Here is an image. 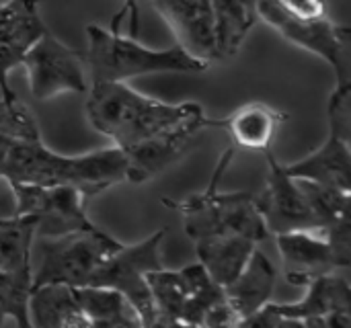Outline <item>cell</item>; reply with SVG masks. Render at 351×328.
Listing matches in <instances>:
<instances>
[{"label": "cell", "mask_w": 351, "mask_h": 328, "mask_svg": "<svg viewBox=\"0 0 351 328\" xmlns=\"http://www.w3.org/2000/svg\"><path fill=\"white\" fill-rule=\"evenodd\" d=\"M125 154L121 148L95 150L82 156H64L41 140H8L0 179L8 185H72L88 199L125 181Z\"/></svg>", "instance_id": "6da1fadb"}, {"label": "cell", "mask_w": 351, "mask_h": 328, "mask_svg": "<svg viewBox=\"0 0 351 328\" xmlns=\"http://www.w3.org/2000/svg\"><path fill=\"white\" fill-rule=\"evenodd\" d=\"M86 92L90 125L121 150L179 121L193 107V103H162L134 90L125 82L111 80H90Z\"/></svg>", "instance_id": "7a4b0ae2"}, {"label": "cell", "mask_w": 351, "mask_h": 328, "mask_svg": "<svg viewBox=\"0 0 351 328\" xmlns=\"http://www.w3.org/2000/svg\"><path fill=\"white\" fill-rule=\"evenodd\" d=\"M232 154H234V146H228L226 152L220 156L212 181L204 193H195L179 201L162 197V203L183 218V228L193 242L210 236H224V234H241L255 242H261L269 236L263 216L257 207V197L245 191H237V193L218 191V183L226 166L230 164Z\"/></svg>", "instance_id": "3957f363"}, {"label": "cell", "mask_w": 351, "mask_h": 328, "mask_svg": "<svg viewBox=\"0 0 351 328\" xmlns=\"http://www.w3.org/2000/svg\"><path fill=\"white\" fill-rule=\"evenodd\" d=\"M84 33L88 39L84 64L88 66L90 80L125 82L146 74H199L210 68V62L193 58L181 45L150 49L136 37L121 35L111 29L107 31L99 25H86Z\"/></svg>", "instance_id": "277c9868"}, {"label": "cell", "mask_w": 351, "mask_h": 328, "mask_svg": "<svg viewBox=\"0 0 351 328\" xmlns=\"http://www.w3.org/2000/svg\"><path fill=\"white\" fill-rule=\"evenodd\" d=\"M33 247L35 259L31 257V288L45 283L80 288L88 283L93 271L111 257L121 242L93 226L62 236H35Z\"/></svg>", "instance_id": "5b68a950"}, {"label": "cell", "mask_w": 351, "mask_h": 328, "mask_svg": "<svg viewBox=\"0 0 351 328\" xmlns=\"http://www.w3.org/2000/svg\"><path fill=\"white\" fill-rule=\"evenodd\" d=\"M162 240H165V230H158L136 244L130 247L121 244L111 257H107L93 271L86 283V286L117 290L136 310L140 325L146 328H154L156 325V312L146 281V273L165 267L160 257Z\"/></svg>", "instance_id": "8992f818"}, {"label": "cell", "mask_w": 351, "mask_h": 328, "mask_svg": "<svg viewBox=\"0 0 351 328\" xmlns=\"http://www.w3.org/2000/svg\"><path fill=\"white\" fill-rule=\"evenodd\" d=\"M276 240L286 267V279L292 286H304L315 275L350 269V218L337 222L325 232H286L278 234Z\"/></svg>", "instance_id": "52a82bcc"}, {"label": "cell", "mask_w": 351, "mask_h": 328, "mask_svg": "<svg viewBox=\"0 0 351 328\" xmlns=\"http://www.w3.org/2000/svg\"><path fill=\"white\" fill-rule=\"evenodd\" d=\"M257 14L286 41L323 58L333 68L339 86L351 84L350 29L346 25H339L329 16L313 21L290 18L271 0H257Z\"/></svg>", "instance_id": "ba28073f"}, {"label": "cell", "mask_w": 351, "mask_h": 328, "mask_svg": "<svg viewBox=\"0 0 351 328\" xmlns=\"http://www.w3.org/2000/svg\"><path fill=\"white\" fill-rule=\"evenodd\" d=\"M14 195V214L31 218L35 236H62L68 232L93 228L86 216L88 197L72 185H10Z\"/></svg>", "instance_id": "9c48e42d"}, {"label": "cell", "mask_w": 351, "mask_h": 328, "mask_svg": "<svg viewBox=\"0 0 351 328\" xmlns=\"http://www.w3.org/2000/svg\"><path fill=\"white\" fill-rule=\"evenodd\" d=\"M21 66L37 101H49L64 92H86L88 88L84 58L49 31L29 47Z\"/></svg>", "instance_id": "30bf717a"}, {"label": "cell", "mask_w": 351, "mask_h": 328, "mask_svg": "<svg viewBox=\"0 0 351 328\" xmlns=\"http://www.w3.org/2000/svg\"><path fill=\"white\" fill-rule=\"evenodd\" d=\"M210 121L212 117H208L204 109L197 103H193L191 111L183 115L179 121L123 148L125 162H128L125 181L140 185L160 175L167 166L177 162L185 154L191 140L199 131L208 129Z\"/></svg>", "instance_id": "8fae6325"}, {"label": "cell", "mask_w": 351, "mask_h": 328, "mask_svg": "<svg viewBox=\"0 0 351 328\" xmlns=\"http://www.w3.org/2000/svg\"><path fill=\"white\" fill-rule=\"evenodd\" d=\"M306 296L294 304H271L269 310L292 328H350L351 288L348 277L335 271L315 275L306 283Z\"/></svg>", "instance_id": "7c38bea8"}, {"label": "cell", "mask_w": 351, "mask_h": 328, "mask_svg": "<svg viewBox=\"0 0 351 328\" xmlns=\"http://www.w3.org/2000/svg\"><path fill=\"white\" fill-rule=\"evenodd\" d=\"M267 162V181L263 193L257 197V207L263 216L269 234L286 232H321V224L313 214L298 181L284 171V164L274 156L271 148L263 150Z\"/></svg>", "instance_id": "4fadbf2b"}, {"label": "cell", "mask_w": 351, "mask_h": 328, "mask_svg": "<svg viewBox=\"0 0 351 328\" xmlns=\"http://www.w3.org/2000/svg\"><path fill=\"white\" fill-rule=\"evenodd\" d=\"M45 31L39 0H6L0 4V97H14L8 74L23 64L29 47Z\"/></svg>", "instance_id": "5bb4252c"}, {"label": "cell", "mask_w": 351, "mask_h": 328, "mask_svg": "<svg viewBox=\"0 0 351 328\" xmlns=\"http://www.w3.org/2000/svg\"><path fill=\"white\" fill-rule=\"evenodd\" d=\"M156 12L165 18L187 53L197 60L214 62V8L212 0H152Z\"/></svg>", "instance_id": "9a60e30c"}, {"label": "cell", "mask_w": 351, "mask_h": 328, "mask_svg": "<svg viewBox=\"0 0 351 328\" xmlns=\"http://www.w3.org/2000/svg\"><path fill=\"white\" fill-rule=\"evenodd\" d=\"M351 138L329 129L325 144L313 154L296 160L292 164H284V171L294 179L315 181L319 185L335 187L339 191L351 189Z\"/></svg>", "instance_id": "2e32d148"}, {"label": "cell", "mask_w": 351, "mask_h": 328, "mask_svg": "<svg viewBox=\"0 0 351 328\" xmlns=\"http://www.w3.org/2000/svg\"><path fill=\"white\" fill-rule=\"evenodd\" d=\"M288 113L265 103H247L224 119H212L210 127L224 129L237 148L263 152L271 146L278 129L288 121Z\"/></svg>", "instance_id": "e0dca14e"}, {"label": "cell", "mask_w": 351, "mask_h": 328, "mask_svg": "<svg viewBox=\"0 0 351 328\" xmlns=\"http://www.w3.org/2000/svg\"><path fill=\"white\" fill-rule=\"evenodd\" d=\"M274 288L276 267L261 251L255 249L243 271L228 286H224V298L241 323L269 302Z\"/></svg>", "instance_id": "ac0fdd59"}, {"label": "cell", "mask_w": 351, "mask_h": 328, "mask_svg": "<svg viewBox=\"0 0 351 328\" xmlns=\"http://www.w3.org/2000/svg\"><path fill=\"white\" fill-rule=\"evenodd\" d=\"M29 323L39 328H88L78 306L74 288L64 283H45L31 288Z\"/></svg>", "instance_id": "d6986e66"}, {"label": "cell", "mask_w": 351, "mask_h": 328, "mask_svg": "<svg viewBox=\"0 0 351 328\" xmlns=\"http://www.w3.org/2000/svg\"><path fill=\"white\" fill-rule=\"evenodd\" d=\"M193 244L199 265L218 286L224 288L243 271L257 242L241 234H224L202 238Z\"/></svg>", "instance_id": "ffe728a7"}, {"label": "cell", "mask_w": 351, "mask_h": 328, "mask_svg": "<svg viewBox=\"0 0 351 328\" xmlns=\"http://www.w3.org/2000/svg\"><path fill=\"white\" fill-rule=\"evenodd\" d=\"M74 294L88 328L142 327L136 310L117 290L101 286H80L74 288Z\"/></svg>", "instance_id": "44dd1931"}, {"label": "cell", "mask_w": 351, "mask_h": 328, "mask_svg": "<svg viewBox=\"0 0 351 328\" xmlns=\"http://www.w3.org/2000/svg\"><path fill=\"white\" fill-rule=\"evenodd\" d=\"M216 58L234 55L259 21L255 0H212Z\"/></svg>", "instance_id": "7402d4cb"}, {"label": "cell", "mask_w": 351, "mask_h": 328, "mask_svg": "<svg viewBox=\"0 0 351 328\" xmlns=\"http://www.w3.org/2000/svg\"><path fill=\"white\" fill-rule=\"evenodd\" d=\"M146 281L156 312L154 328L183 327V312L189 300V277L185 267L179 271H169L160 267L146 273Z\"/></svg>", "instance_id": "603a6c76"}, {"label": "cell", "mask_w": 351, "mask_h": 328, "mask_svg": "<svg viewBox=\"0 0 351 328\" xmlns=\"http://www.w3.org/2000/svg\"><path fill=\"white\" fill-rule=\"evenodd\" d=\"M185 271L189 277V300L183 312V327H202L206 314L216 304L226 300L224 288L218 286L199 263L187 265Z\"/></svg>", "instance_id": "cb8c5ba5"}, {"label": "cell", "mask_w": 351, "mask_h": 328, "mask_svg": "<svg viewBox=\"0 0 351 328\" xmlns=\"http://www.w3.org/2000/svg\"><path fill=\"white\" fill-rule=\"evenodd\" d=\"M296 181H298V187L304 193L313 214L317 216V220L321 224V232L335 226L343 218H350V191H339L335 187L319 185L315 181H304V179H296Z\"/></svg>", "instance_id": "d4e9b609"}, {"label": "cell", "mask_w": 351, "mask_h": 328, "mask_svg": "<svg viewBox=\"0 0 351 328\" xmlns=\"http://www.w3.org/2000/svg\"><path fill=\"white\" fill-rule=\"evenodd\" d=\"M29 294L31 275L0 271V327L4 325V318H12L16 327H31L27 306Z\"/></svg>", "instance_id": "484cf974"}, {"label": "cell", "mask_w": 351, "mask_h": 328, "mask_svg": "<svg viewBox=\"0 0 351 328\" xmlns=\"http://www.w3.org/2000/svg\"><path fill=\"white\" fill-rule=\"evenodd\" d=\"M0 134L12 140H41L31 109L16 94L0 97Z\"/></svg>", "instance_id": "4316f807"}, {"label": "cell", "mask_w": 351, "mask_h": 328, "mask_svg": "<svg viewBox=\"0 0 351 328\" xmlns=\"http://www.w3.org/2000/svg\"><path fill=\"white\" fill-rule=\"evenodd\" d=\"M286 16L298 21H313L327 16L325 0H271Z\"/></svg>", "instance_id": "83f0119b"}, {"label": "cell", "mask_w": 351, "mask_h": 328, "mask_svg": "<svg viewBox=\"0 0 351 328\" xmlns=\"http://www.w3.org/2000/svg\"><path fill=\"white\" fill-rule=\"evenodd\" d=\"M123 18H128V35L130 37H138V31H140V8H138V0H123V6L115 12V16L111 21V31L119 33V25H121Z\"/></svg>", "instance_id": "f1b7e54d"}, {"label": "cell", "mask_w": 351, "mask_h": 328, "mask_svg": "<svg viewBox=\"0 0 351 328\" xmlns=\"http://www.w3.org/2000/svg\"><path fill=\"white\" fill-rule=\"evenodd\" d=\"M2 220H4V216H0V222H2Z\"/></svg>", "instance_id": "f546056e"}, {"label": "cell", "mask_w": 351, "mask_h": 328, "mask_svg": "<svg viewBox=\"0 0 351 328\" xmlns=\"http://www.w3.org/2000/svg\"><path fill=\"white\" fill-rule=\"evenodd\" d=\"M4 2H6V0H0V4H4Z\"/></svg>", "instance_id": "4dcf8cb0"}, {"label": "cell", "mask_w": 351, "mask_h": 328, "mask_svg": "<svg viewBox=\"0 0 351 328\" xmlns=\"http://www.w3.org/2000/svg\"><path fill=\"white\" fill-rule=\"evenodd\" d=\"M255 2H257V0H255Z\"/></svg>", "instance_id": "1f68e13d"}]
</instances>
